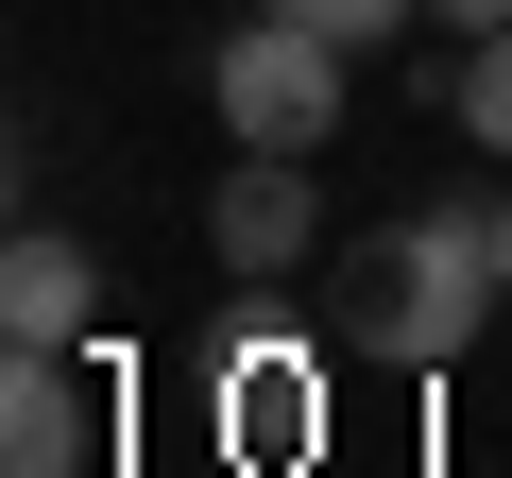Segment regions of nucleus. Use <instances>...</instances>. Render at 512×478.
Instances as JSON below:
<instances>
[{
  "instance_id": "obj_1",
  "label": "nucleus",
  "mask_w": 512,
  "mask_h": 478,
  "mask_svg": "<svg viewBox=\"0 0 512 478\" xmlns=\"http://www.w3.org/2000/svg\"><path fill=\"white\" fill-rule=\"evenodd\" d=\"M495 308H512V274H495V188H444V205H410V222H376V239L325 257V325H342V359H376V376L478 359Z\"/></svg>"
},
{
  "instance_id": "obj_2",
  "label": "nucleus",
  "mask_w": 512,
  "mask_h": 478,
  "mask_svg": "<svg viewBox=\"0 0 512 478\" xmlns=\"http://www.w3.org/2000/svg\"><path fill=\"white\" fill-rule=\"evenodd\" d=\"M342 86H359V52L342 35H308V18H256L205 52V103H222V137H256V154H325L342 137Z\"/></svg>"
},
{
  "instance_id": "obj_3",
  "label": "nucleus",
  "mask_w": 512,
  "mask_h": 478,
  "mask_svg": "<svg viewBox=\"0 0 512 478\" xmlns=\"http://www.w3.org/2000/svg\"><path fill=\"white\" fill-rule=\"evenodd\" d=\"M205 257L239 274V291H274V274H308L325 257V154H222V188H205Z\"/></svg>"
},
{
  "instance_id": "obj_4",
  "label": "nucleus",
  "mask_w": 512,
  "mask_h": 478,
  "mask_svg": "<svg viewBox=\"0 0 512 478\" xmlns=\"http://www.w3.org/2000/svg\"><path fill=\"white\" fill-rule=\"evenodd\" d=\"M0 342H35V359H86L103 342V257L69 222H18L0 239Z\"/></svg>"
},
{
  "instance_id": "obj_5",
  "label": "nucleus",
  "mask_w": 512,
  "mask_h": 478,
  "mask_svg": "<svg viewBox=\"0 0 512 478\" xmlns=\"http://www.w3.org/2000/svg\"><path fill=\"white\" fill-rule=\"evenodd\" d=\"M86 444H103V376L86 359H0V478H86Z\"/></svg>"
},
{
  "instance_id": "obj_6",
  "label": "nucleus",
  "mask_w": 512,
  "mask_h": 478,
  "mask_svg": "<svg viewBox=\"0 0 512 478\" xmlns=\"http://www.w3.org/2000/svg\"><path fill=\"white\" fill-rule=\"evenodd\" d=\"M308 427H325V376L291 342H222V444L256 478H308Z\"/></svg>"
},
{
  "instance_id": "obj_7",
  "label": "nucleus",
  "mask_w": 512,
  "mask_h": 478,
  "mask_svg": "<svg viewBox=\"0 0 512 478\" xmlns=\"http://www.w3.org/2000/svg\"><path fill=\"white\" fill-rule=\"evenodd\" d=\"M461 137L512 154V35H461Z\"/></svg>"
},
{
  "instance_id": "obj_8",
  "label": "nucleus",
  "mask_w": 512,
  "mask_h": 478,
  "mask_svg": "<svg viewBox=\"0 0 512 478\" xmlns=\"http://www.w3.org/2000/svg\"><path fill=\"white\" fill-rule=\"evenodd\" d=\"M274 18H308V35H342V52H376L393 18H427V0H274Z\"/></svg>"
},
{
  "instance_id": "obj_9",
  "label": "nucleus",
  "mask_w": 512,
  "mask_h": 478,
  "mask_svg": "<svg viewBox=\"0 0 512 478\" xmlns=\"http://www.w3.org/2000/svg\"><path fill=\"white\" fill-rule=\"evenodd\" d=\"M427 18H444V35H512V0H427Z\"/></svg>"
},
{
  "instance_id": "obj_10",
  "label": "nucleus",
  "mask_w": 512,
  "mask_h": 478,
  "mask_svg": "<svg viewBox=\"0 0 512 478\" xmlns=\"http://www.w3.org/2000/svg\"><path fill=\"white\" fill-rule=\"evenodd\" d=\"M495 274H512V188H495Z\"/></svg>"
}]
</instances>
